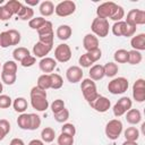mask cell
Segmentation results:
<instances>
[{"label": "cell", "mask_w": 145, "mask_h": 145, "mask_svg": "<svg viewBox=\"0 0 145 145\" xmlns=\"http://www.w3.org/2000/svg\"><path fill=\"white\" fill-rule=\"evenodd\" d=\"M31 104L33 109H35L36 111H45L49 106L46 91H43L37 86H34L31 89Z\"/></svg>", "instance_id": "6da1fadb"}, {"label": "cell", "mask_w": 145, "mask_h": 145, "mask_svg": "<svg viewBox=\"0 0 145 145\" xmlns=\"http://www.w3.org/2000/svg\"><path fill=\"white\" fill-rule=\"evenodd\" d=\"M80 89H82V93H83V96L84 99L91 103L92 101H94L100 94L97 93V88H96V85H95V82L92 80L91 78H85L82 80V84H80Z\"/></svg>", "instance_id": "7a4b0ae2"}, {"label": "cell", "mask_w": 145, "mask_h": 145, "mask_svg": "<svg viewBox=\"0 0 145 145\" xmlns=\"http://www.w3.org/2000/svg\"><path fill=\"white\" fill-rule=\"evenodd\" d=\"M136 26L128 24L123 20L120 22H116L112 25V33L116 36H125V37H130L134 36V34L136 33Z\"/></svg>", "instance_id": "3957f363"}, {"label": "cell", "mask_w": 145, "mask_h": 145, "mask_svg": "<svg viewBox=\"0 0 145 145\" xmlns=\"http://www.w3.org/2000/svg\"><path fill=\"white\" fill-rule=\"evenodd\" d=\"M109 20L104 19V18H94L91 25V29L93 32L94 35L100 36V37H105L109 34Z\"/></svg>", "instance_id": "277c9868"}, {"label": "cell", "mask_w": 145, "mask_h": 145, "mask_svg": "<svg viewBox=\"0 0 145 145\" xmlns=\"http://www.w3.org/2000/svg\"><path fill=\"white\" fill-rule=\"evenodd\" d=\"M129 83L128 79L125 77H117L113 78L111 82H109L108 84V91L113 94V95H118V94H122L128 89Z\"/></svg>", "instance_id": "5b68a950"}, {"label": "cell", "mask_w": 145, "mask_h": 145, "mask_svg": "<svg viewBox=\"0 0 145 145\" xmlns=\"http://www.w3.org/2000/svg\"><path fill=\"white\" fill-rule=\"evenodd\" d=\"M122 122L119 119H112L110 120L105 126V135L109 139L116 140L119 138V136L122 133Z\"/></svg>", "instance_id": "8992f818"}, {"label": "cell", "mask_w": 145, "mask_h": 145, "mask_svg": "<svg viewBox=\"0 0 145 145\" xmlns=\"http://www.w3.org/2000/svg\"><path fill=\"white\" fill-rule=\"evenodd\" d=\"M76 10V3L71 0H65L59 2L56 8H54V12L57 14V16L59 17H67L70 16L75 12Z\"/></svg>", "instance_id": "52a82bcc"}, {"label": "cell", "mask_w": 145, "mask_h": 145, "mask_svg": "<svg viewBox=\"0 0 145 145\" xmlns=\"http://www.w3.org/2000/svg\"><path fill=\"white\" fill-rule=\"evenodd\" d=\"M119 5L112 2V1H109V2H103L102 5H100L96 9V15L99 18H104V19H108L114 15L117 8H118Z\"/></svg>", "instance_id": "ba28073f"}, {"label": "cell", "mask_w": 145, "mask_h": 145, "mask_svg": "<svg viewBox=\"0 0 145 145\" xmlns=\"http://www.w3.org/2000/svg\"><path fill=\"white\" fill-rule=\"evenodd\" d=\"M71 58V49L68 44L61 43L54 49V60L58 62H67Z\"/></svg>", "instance_id": "9c48e42d"}, {"label": "cell", "mask_w": 145, "mask_h": 145, "mask_svg": "<svg viewBox=\"0 0 145 145\" xmlns=\"http://www.w3.org/2000/svg\"><path fill=\"white\" fill-rule=\"evenodd\" d=\"M128 24H131L134 26L137 25H144L145 24V11L140 9H131L127 14V18L125 20Z\"/></svg>", "instance_id": "30bf717a"}, {"label": "cell", "mask_w": 145, "mask_h": 145, "mask_svg": "<svg viewBox=\"0 0 145 145\" xmlns=\"http://www.w3.org/2000/svg\"><path fill=\"white\" fill-rule=\"evenodd\" d=\"M131 100L128 96H122L121 99L118 100V102L113 105V114L116 117H121L123 116L128 110L131 109Z\"/></svg>", "instance_id": "8fae6325"}, {"label": "cell", "mask_w": 145, "mask_h": 145, "mask_svg": "<svg viewBox=\"0 0 145 145\" xmlns=\"http://www.w3.org/2000/svg\"><path fill=\"white\" fill-rule=\"evenodd\" d=\"M133 97L136 102L142 103L145 101V80L143 78L136 79L133 85Z\"/></svg>", "instance_id": "7c38bea8"}, {"label": "cell", "mask_w": 145, "mask_h": 145, "mask_svg": "<svg viewBox=\"0 0 145 145\" xmlns=\"http://www.w3.org/2000/svg\"><path fill=\"white\" fill-rule=\"evenodd\" d=\"M88 104H89L91 108H93L95 111L101 112V113L106 112V111L110 109V106H111L110 100H109L108 97H105V96H102V95H99L94 101H92V102L88 103Z\"/></svg>", "instance_id": "4fadbf2b"}, {"label": "cell", "mask_w": 145, "mask_h": 145, "mask_svg": "<svg viewBox=\"0 0 145 145\" xmlns=\"http://www.w3.org/2000/svg\"><path fill=\"white\" fill-rule=\"evenodd\" d=\"M66 78L71 84H76V83L80 82L82 78H83V70H82V68L78 67V66H70L66 70Z\"/></svg>", "instance_id": "5bb4252c"}, {"label": "cell", "mask_w": 145, "mask_h": 145, "mask_svg": "<svg viewBox=\"0 0 145 145\" xmlns=\"http://www.w3.org/2000/svg\"><path fill=\"white\" fill-rule=\"evenodd\" d=\"M83 46L87 52L95 50V49H99V39L94 34L88 33L83 39Z\"/></svg>", "instance_id": "9a60e30c"}, {"label": "cell", "mask_w": 145, "mask_h": 145, "mask_svg": "<svg viewBox=\"0 0 145 145\" xmlns=\"http://www.w3.org/2000/svg\"><path fill=\"white\" fill-rule=\"evenodd\" d=\"M39 67H40L41 71H43L44 74H49V72H52L54 70V68L57 67V61L53 58L45 57L40 60Z\"/></svg>", "instance_id": "2e32d148"}, {"label": "cell", "mask_w": 145, "mask_h": 145, "mask_svg": "<svg viewBox=\"0 0 145 145\" xmlns=\"http://www.w3.org/2000/svg\"><path fill=\"white\" fill-rule=\"evenodd\" d=\"M51 50H52V46L46 45L41 42H37L33 46V54H34V57H37V58H45V56Z\"/></svg>", "instance_id": "e0dca14e"}, {"label": "cell", "mask_w": 145, "mask_h": 145, "mask_svg": "<svg viewBox=\"0 0 145 145\" xmlns=\"http://www.w3.org/2000/svg\"><path fill=\"white\" fill-rule=\"evenodd\" d=\"M130 45L133 46V50H136L139 52L144 51L145 50V34L140 33V34L133 36L130 40Z\"/></svg>", "instance_id": "ac0fdd59"}, {"label": "cell", "mask_w": 145, "mask_h": 145, "mask_svg": "<svg viewBox=\"0 0 145 145\" xmlns=\"http://www.w3.org/2000/svg\"><path fill=\"white\" fill-rule=\"evenodd\" d=\"M126 120L127 122H129L130 125H137L142 120V113L139 110L137 109H130L126 112Z\"/></svg>", "instance_id": "d6986e66"}, {"label": "cell", "mask_w": 145, "mask_h": 145, "mask_svg": "<svg viewBox=\"0 0 145 145\" xmlns=\"http://www.w3.org/2000/svg\"><path fill=\"white\" fill-rule=\"evenodd\" d=\"M89 78L92 80H100L104 77V69L102 65H94L89 69Z\"/></svg>", "instance_id": "ffe728a7"}, {"label": "cell", "mask_w": 145, "mask_h": 145, "mask_svg": "<svg viewBox=\"0 0 145 145\" xmlns=\"http://www.w3.org/2000/svg\"><path fill=\"white\" fill-rule=\"evenodd\" d=\"M39 10H40V12H41L42 16L49 17V16H51V15L54 12V5L52 3V1L45 0V1L41 2Z\"/></svg>", "instance_id": "44dd1931"}, {"label": "cell", "mask_w": 145, "mask_h": 145, "mask_svg": "<svg viewBox=\"0 0 145 145\" xmlns=\"http://www.w3.org/2000/svg\"><path fill=\"white\" fill-rule=\"evenodd\" d=\"M71 33H72V31H71V27L69 25H60L57 28V32H56L58 39L61 40V41L68 40L71 36Z\"/></svg>", "instance_id": "7402d4cb"}, {"label": "cell", "mask_w": 145, "mask_h": 145, "mask_svg": "<svg viewBox=\"0 0 145 145\" xmlns=\"http://www.w3.org/2000/svg\"><path fill=\"white\" fill-rule=\"evenodd\" d=\"M56 137V131L51 127H45L41 131V140L43 143H52Z\"/></svg>", "instance_id": "603a6c76"}, {"label": "cell", "mask_w": 145, "mask_h": 145, "mask_svg": "<svg viewBox=\"0 0 145 145\" xmlns=\"http://www.w3.org/2000/svg\"><path fill=\"white\" fill-rule=\"evenodd\" d=\"M12 106H14L16 112L24 113L28 106V103H27V100L25 97H16L12 102Z\"/></svg>", "instance_id": "cb8c5ba5"}, {"label": "cell", "mask_w": 145, "mask_h": 145, "mask_svg": "<svg viewBox=\"0 0 145 145\" xmlns=\"http://www.w3.org/2000/svg\"><path fill=\"white\" fill-rule=\"evenodd\" d=\"M17 125L23 130H29V127H31L29 113H20L17 118Z\"/></svg>", "instance_id": "d4e9b609"}, {"label": "cell", "mask_w": 145, "mask_h": 145, "mask_svg": "<svg viewBox=\"0 0 145 145\" xmlns=\"http://www.w3.org/2000/svg\"><path fill=\"white\" fill-rule=\"evenodd\" d=\"M39 88L46 91L49 88H51V78H50V74H43L37 78V85Z\"/></svg>", "instance_id": "484cf974"}, {"label": "cell", "mask_w": 145, "mask_h": 145, "mask_svg": "<svg viewBox=\"0 0 145 145\" xmlns=\"http://www.w3.org/2000/svg\"><path fill=\"white\" fill-rule=\"evenodd\" d=\"M31 53L28 51V49L24 48V46H18L16 48L14 51H12V57H14V60L15 61H22L23 59H25L26 57H28Z\"/></svg>", "instance_id": "4316f807"}, {"label": "cell", "mask_w": 145, "mask_h": 145, "mask_svg": "<svg viewBox=\"0 0 145 145\" xmlns=\"http://www.w3.org/2000/svg\"><path fill=\"white\" fill-rule=\"evenodd\" d=\"M33 16H34V10H33L31 7L23 5L20 11H19L18 15H17V18H19V19H22V20H31V19L33 18Z\"/></svg>", "instance_id": "83f0119b"}, {"label": "cell", "mask_w": 145, "mask_h": 145, "mask_svg": "<svg viewBox=\"0 0 145 145\" xmlns=\"http://www.w3.org/2000/svg\"><path fill=\"white\" fill-rule=\"evenodd\" d=\"M103 69H104V76L106 77H114L119 71V67L114 62H106L103 66Z\"/></svg>", "instance_id": "f1b7e54d"}, {"label": "cell", "mask_w": 145, "mask_h": 145, "mask_svg": "<svg viewBox=\"0 0 145 145\" xmlns=\"http://www.w3.org/2000/svg\"><path fill=\"white\" fill-rule=\"evenodd\" d=\"M123 135L126 140H130V142H137V139L139 138V131L136 127H128L123 131Z\"/></svg>", "instance_id": "f546056e"}, {"label": "cell", "mask_w": 145, "mask_h": 145, "mask_svg": "<svg viewBox=\"0 0 145 145\" xmlns=\"http://www.w3.org/2000/svg\"><path fill=\"white\" fill-rule=\"evenodd\" d=\"M114 61L118 63H126L128 62V51L125 49H119L113 54Z\"/></svg>", "instance_id": "4dcf8cb0"}, {"label": "cell", "mask_w": 145, "mask_h": 145, "mask_svg": "<svg viewBox=\"0 0 145 145\" xmlns=\"http://www.w3.org/2000/svg\"><path fill=\"white\" fill-rule=\"evenodd\" d=\"M142 59H143V57H142V53L139 51H136V50L128 51V63L138 65V63H140Z\"/></svg>", "instance_id": "1f68e13d"}, {"label": "cell", "mask_w": 145, "mask_h": 145, "mask_svg": "<svg viewBox=\"0 0 145 145\" xmlns=\"http://www.w3.org/2000/svg\"><path fill=\"white\" fill-rule=\"evenodd\" d=\"M5 6L11 11L12 15H18V12L20 11V9L23 7V3L17 0H9L8 2H6Z\"/></svg>", "instance_id": "d6a6232c"}, {"label": "cell", "mask_w": 145, "mask_h": 145, "mask_svg": "<svg viewBox=\"0 0 145 145\" xmlns=\"http://www.w3.org/2000/svg\"><path fill=\"white\" fill-rule=\"evenodd\" d=\"M50 78H51V88L53 89H59L62 87L63 85V79L59 74H54L51 72L50 74Z\"/></svg>", "instance_id": "836d02e7"}, {"label": "cell", "mask_w": 145, "mask_h": 145, "mask_svg": "<svg viewBox=\"0 0 145 145\" xmlns=\"http://www.w3.org/2000/svg\"><path fill=\"white\" fill-rule=\"evenodd\" d=\"M2 71L8 74H16L17 72V63L15 60H8L2 65Z\"/></svg>", "instance_id": "e575fe53"}, {"label": "cell", "mask_w": 145, "mask_h": 145, "mask_svg": "<svg viewBox=\"0 0 145 145\" xmlns=\"http://www.w3.org/2000/svg\"><path fill=\"white\" fill-rule=\"evenodd\" d=\"M45 22H46V19L43 18V17H33V18L28 22V26H29L32 29H36V31H37Z\"/></svg>", "instance_id": "d590c367"}, {"label": "cell", "mask_w": 145, "mask_h": 145, "mask_svg": "<svg viewBox=\"0 0 145 145\" xmlns=\"http://www.w3.org/2000/svg\"><path fill=\"white\" fill-rule=\"evenodd\" d=\"M17 79V75L16 74H8V72H1V80L3 84L6 85H12L15 84Z\"/></svg>", "instance_id": "8d00e7d4"}, {"label": "cell", "mask_w": 145, "mask_h": 145, "mask_svg": "<svg viewBox=\"0 0 145 145\" xmlns=\"http://www.w3.org/2000/svg\"><path fill=\"white\" fill-rule=\"evenodd\" d=\"M54 119H56V121H58V122H60V123L66 122V121L69 119V111H68V109L65 108V109H62L61 111L54 113Z\"/></svg>", "instance_id": "74e56055"}, {"label": "cell", "mask_w": 145, "mask_h": 145, "mask_svg": "<svg viewBox=\"0 0 145 145\" xmlns=\"http://www.w3.org/2000/svg\"><path fill=\"white\" fill-rule=\"evenodd\" d=\"M74 144V137L67 134L61 133L58 136V145H72Z\"/></svg>", "instance_id": "f35d334b"}, {"label": "cell", "mask_w": 145, "mask_h": 145, "mask_svg": "<svg viewBox=\"0 0 145 145\" xmlns=\"http://www.w3.org/2000/svg\"><path fill=\"white\" fill-rule=\"evenodd\" d=\"M53 39H54V33H48V34H43V35H39V42L44 43L46 45L53 46Z\"/></svg>", "instance_id": "ab89813d"}, {"label": "cell", "mask_w": 145, "mask_h": 145, "mask_svg": "<svg viewBox=\"0 0 145 145\" xmlns=\"http://www.w3.org/2000/svg\"><path fill=\"white\" fill-rule=\"evenodd\" d=\"M11 45V40H10V35L8 33V31L1 32L0 33V46L1 48H8Z\"/></svg>", "instance_id": "60d3db41"}, {"label": "cell", "mask_w": 145, "mask_h": 145, "mask_svg": "<svg viewBox=\"0 0 145 145\" xmlns=\"http://www.w3.org/2000/svg\"><path fill=\"white\" fill-rule=\"evenodd\" d=\"M29 118H31L29 130H36L41 126V117L36 113H29Z\"/></svg>", "instance_id": "b9f144b4"}, {"label": "cell", "mask_w": 145, "mask_h": 145, "mask_svg": "<svg viewBox=\"0 0 145 145\" xmlns=\"http://www.w3.org/2000/svg\"><path fill=\"white\" fill-rule=\"evenodd\" d=\"M78 62H79V65H80L82 67H84V68H88V67H91V66L94 63V62L92 61V59L89 58V56H88L87 52L84 53V54H82V56L79 57Z\"/></svg>", "instance_id": "7bdbcfd3"}, {"label": "cell", "mask_w": 145, "mask_h": 145, "mask_svg": "<svg viewBox=\"0 0 145 145\" xmlns=\"http://www.w3.org/2000/svg\"><path fill=\"white\" fill-rule=\"evenodd\" d=\"M53 32V26H52V23L46 20L39 29H37V34L39 35H43V34H48V33H52Z\"/></svg>", "instance_id": "ee69618b"}, {"label": "cell", "mask_w": 145, "mask_h": 145, "mask_svg": "<svg viewBox=\"0 0 145 145\" xmlns=\"http://www.w3.org/2000/svg\"><path fill=\"white\" fill-rule=\"evenodd\" d=\"M62 109H65V102H63V100L57 99V100H54L51 103V110H52L53 114L57 113V112H59V111H61Z\"/></svg>", "instance_id": "f6af8a7d"}, {"label": "cell", "mask_w": 145, "mask_h": 145, "mask_svg": "<svg viewBox=\"0 0 145 145\" xmlns=\"http://www.w3.org/2000/svg\"><path fill=\"white\" fill-rule=\"evenodd\" d=\"M61 133L63 134H67V135H70V136H75L76 134V128L72 123H69V122H66L63 123V126L61 127Z\"/></svg>", "instance_id": "bcb514c9"}, {"label": "cell", "mask_w": 145, "mask_h": 145, "mask_svg": "<svg viewBox=\"0 0 145 145\" xmlns=\"http://www.w3.org/2000/svg\"><path fill=\"white\" fill-rule=\"evenodd\" d=\"M8 33L10 35L11 45H17L20 42V33L18 31H16V29H9Z\"/></svg>", "instance_id": "7dc6e473"}, {"label": "cell", "mask_w": 145, "mask_h": 145, "mask_svg": "<svg viewBox=\"0 0 145 145\" xmlns=\"http://www.w3.org/2000/svg\"><path fill=\"white\" fill-rule=\"evenodd\" d=\"M12 14L11 11L6 7V6H1L0 7V20H9L11 18Z\"/></svg>", "instance_id": "c3c4849f"}, {"label": "cell", "mask_w": 145, "mask_h": 145, "mask_svg": "<svg viewBox=\"0 0 145 145\" xmlns=\"http://www.w3.org/2000/svg\"><path fill=\"white\" fill-rule=\"evenodd\" d=\"M11 105V99L9 95L1 94L0 95V109H7Z\"/></svg>", "instance_id": "681fc988"}, {"label": "cell", "mask_w": 145, "mask_h": 145, "mask_svg": "<svg viewBox=\"0 0 145 145\" xmlns=\"http://www.w3.org/2000/svg\"><path fill=\"white\" fill-rule=\"evenodd\" d=\"M87 53H88V56H89V58L92 59L93 62H96L102 57V51H101L100 48L99 49H95V50H92V51H88Z\"/></svg>", "instance_id": "f907efd6"}, {"label": "cell", "mask_w": 145, "mask_h": 145, "mask_svg": "<svg viewBox=\"0 0 145 145\" xmlns=\"http://www.w3.org/2000/svg\"><path fill=\"white\" fill-rule=\"evenodd\" d=\"M123 16H125V10H123V8H122L121 6H118V8H117L114 15L111 17V19L114 20V22H120V20L123 18Z\"/></svg>", "instance_id": "816d5d0a"}, {"label": "cell", "mask_w": 145, "mask_h": 145, "mask_svg": "<svg viewBox=\"0 0 145 145\" xmlns=\"http://www.w3.org/2000/svg\"><path fill=\"white\" fill-rule=\"evenodd\" d=\"M35 62H36V58L29 54L28 57H26L25 59H23V60L20 61V65H22L23 67H32Z\"/></svg>", "instance_id": "f5cc1de1"}, {"label": "cell", "mask_w": 145, "mask_h": 145, "mask_svg": "<svg viewBox=\"0 0 145 145\" xmlns=\"http://www.w3.org/2000/svg\"><path fill=\"white\" fill-rule=\"evenodd\" d=\"M0 127L7 134H9V131H10V123H9V121L7 119H0Z\"/></svg>", "instance_id": "db71d44e"}, {"label": "cell", "mask_w": 145, "mask_h": 145, "mask_svg": "<svg viewBox=\"0 0 145 145\" xmlns=\"http://www.w3.org/2000/svg\"><path fill=\"white\" fill-rule=\"evenodd\" d=\"M9 145H25V143H24V140L20 139V138H12V139L10 140V144H9Z\"/></svg>", "instance_id": "11a10c76"}, {"label": "cell", "mask_w": 145, "mask_h": 145, "mask_svg": "<svg viewBox=\"0 0 145 145\" xmlns=\"http://www.w3.org/2000/svg\"><path fill=\"white\" fill-rule=\"evenodd\" d=\"M28 145H44V143L41 140V139H32Z\"/></svg>", "instance_id": "9f6ffc18"}, {"label": "cell", "mask_w": 145, "mask_h": 145, "mask_svg": "<svg viewBox=\"0 0 145 145\" xmlns=\"http://www.w3.org/2000/svg\"><path fill=\"white\" fill-rule=\"evenodd\" d=\"M26 2V6H28V7H31V6H36V5H39V0H26L25 1Z\"/></svg>", "instance_id": "6f0895ef"}, {"label": "cell", "mask_w": 145, "mask_h": 145, "mask_svg": "<svg viewBox=\"0 0 145 145\" xmlns=\"http://www.w3.org/2000/svg\"><path fill=\"white\" fill-rule=\"evenodd\" d=\"M7 135H8V134H7V133H6V131H5V130H3V129L0 127V140H2V139H3V138L7 136Z\"/></svg>", "instance_id": "680465c9"}, {"label": "cell", "mask_w": 145, "mask_h": 145, "mask_svg": "<svg viewBox=\"0 0 145 145\" xmlns=\"http://www.w3.org/2000/svg\"><path fill=\"white\" fill-rule=\"evenodd\" d=\"M122 145H138L137 142H130V140H125L122 143Z\"/></svg>", "instance_id": "91938a15"}, {"label": "cell", "mask_w": 145, "mask_h": 145, "mask_svg": "<svg viewBox=\"0 0 145 145\" xmlns=\"http://www.w3.org/2000/svg\"><path fill=\"white\" fill-rule=\"evenodd\" d=\"M2 91H3V86H2V83L0 82V95H1V93H2Z\"/></svg>", "instance_id": "94428289"}, {"label": "cell", "mask_w": 145, "mask_h": 145, "mask_svg": "<svg viewBox=\"0 0 145 145\" xmlns=\"http://www.w3.org/2000/svg\"><path fill=\"white\" fill-rule=\"evenodd\" d=\"M51 145H54V144H51Z\"/></svg>", "instance_id": "6125c7cd"}]
</instances>
